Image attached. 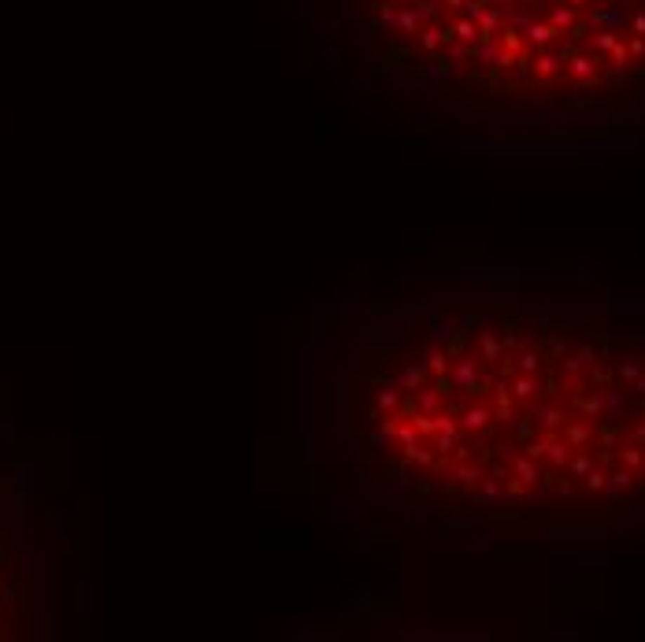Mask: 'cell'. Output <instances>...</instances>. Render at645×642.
I'll list each match as a JSON object with an SVG mask.
<instances>
[{"instance_id": "obj_1", "label": "cell", "mask_w": 645, "mask_h": 642, "mask_svg": "<svg viewBox=\"0 0 645 642\" xmlns=\"http://www.w3.org/2000/svg\"><path fill=\"white\" fill-rule=\"evenodd\" d=\"M364 74L401 89L545 93L586 112L645 86V0H315Z\"/></svg>"}]
</instances>
